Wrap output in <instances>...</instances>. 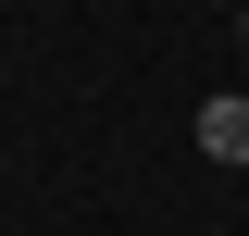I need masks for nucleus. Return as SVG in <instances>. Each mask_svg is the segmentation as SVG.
<instances>
[{
  "mask_svg": "<svg viewBox=\"0 0 249 236\" xmlns=\"http://www.w3.org/2000/svg\"><path fill=\"white\" fill-rule=\"evenodd\" d=\"M199 162H237V174H249V100H237V87L199 100Z\"/></svg>",
  "mask_w": 249,
  "mask_h": 236,
  "instance_id": "1",
  "label": "nucleus"
},
{
  "mask_svg": "<svg viewBox=\"0 0 249 236\" xmlns=\"http://www.w3.org/2000/svg\"><path fill=\"white\" fill-rule=\"evenodd\" d=\"M237 50H249V13H237Z\"/></svg>",
  "mask_w": 249,
  "mask_h": 236,
  "instance_id": "2",
  "label": "nucleus"
}]
</instances>
